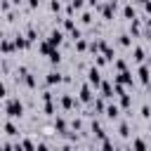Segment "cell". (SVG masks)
<instances>
[{"label": "cell", "instance_id": "1", "mask_svg": "<svg viewBox=\"0 0 151 151\" xmlns=\"http://www.w3.org/2000/svg\"><path fill=\"white\" fill-rule=\"evenodd\" d=\"M5 113H7L9 118H21V116H24V104H21L17 97H12V99L5 104Z\"/></svg>", "mask_w": 151, "mask_h": 151}, {"label": "cell", "instance_id": "2", "mask_svg": "<svg viewBox=\"0 0 151 151\" xmlns=\"http://www.w3.org/2000/svg\"><path fill=\"white\" fill-rule=\"evenodd\" d=\"M99 83H101V73H99V68L97 66H92V68H87V85L92 87H99Z\"/></svg>", "mask_w": 151, "mask_h": 151}, {"label": "cell", "instance_id": "3", "mask_svg": "<svg viewBox=\"0 0 151 151\" xmlns=\"http://www.w3.org/2000/svg\"><path fill=\"white\" fill-rule=\"evenodd\" d=\"M99 9H101V17H104V19H111V17L116 14V9H118V2H116V0H109V2H106L104 7H99Z\"/></svg>", "mask_w": 151, "mask_h": 151}, {"label": "cell", "instance_id": "4", "mask_svg": "<svg viewBox=\"0 0 151 151\" xmlns=\"http://www.w3.org/2000/svg\"><path fill=\"white\" fill-rule=\"evenodd\" d=\"M61 40H64V31H59V28H54L52 33H50V38H47V42H50V47H59L61 45Z\"/></svg>", "mask_w": 151, "mask_h": 151}, {"label": "cell", "instance_id": "5", "mask_svg": "<svg viewBox=\"0 0 151 151\" xmlns=\"http://www.w3.org/2000/svg\"><path fill=\"white\" fill-rule=\"evenodd\" d=\"M78 101H92V87L87 85V83H83V87H80V94H78Z\"/></svg>", "mask_w": 151, "mask_h": 151}, {"label": "cell", "instance_id": "6", "mask_svg": "<svg viewBox=\"0 0 151 151\" xmlns=\"http://www.w3.org/2000/svg\"><path fill=\"white\" fill-rule=\"evenodd\" d=\"M137 76H139V83H142V85H146V83H149V66H146V61H144V64H139Z\"/></svg>", "mask_w": 151, "mask_h": 151}, {"label": "cell", "instance_id": "7", "mask_svg": "<svg viewBox=\"0 0 151 151\" xmlns=\"http://www.w3.org/2000/svg\"><path fill=\"white\" fill-rule=\"evenodd\" d=\"M59 104H61V109H66V111H68V109H73V106L78 104V99H73L71 94H64V97L59 99Z\"/></svg>", "mask_w": 151, "mask_h": 151}, {"label": "cell", "instance_id": "8", "mask_svg": "<svg viewBox=\"0 0 151 151\" xmlns=\"http://www.w3.org/2000/svg\"><path fill=\"white\" fill-rule=\"evenodd\" d=\"M132 54H134L132 59H134L137 64H144V61H146V52H144V47H139V45H137V47L132 50Z\"/></svg>", "mask_w": 151, "mask_h": 151}, {"label": "cell", "instance_id": "9", "mask_svg": "<svg viewBox=\"0 0 151 151\" xmlns=\"http://www.w3.org/2000/svg\"><path fill=\"white\" fill-rule=\"evenodd\" d=\"M45 83H47V85H54V83L59 85V83H61V73H59V71H50L47 78H45Z\"/></svg>", "mask_w": 151, "mask_h": 151}, {"label": "cell", "instance_id": "10", "mask_svg": "<svg viewBox=\"0 0 151 151\" xmlns=\"http://www.w3.org/2000/svg\"><path fill=\"white\" fill-rule=\"evenodd\" d=\"M99 87H101V97H113V85L109 83V80H104V83H99Z\"/></svg>", "mask_w": 151, "mask_h": 151}, {"label": "cell", "instance_id": "11", "mask_svg": "<svg viewBox=\"0 0 151 151\" xmlns=\"http://www.w3.org/2000/svg\"><path fill=\"white\" fill-rule=\"evenodd\" d=\"M104 111H106V116H109V118H113V120H116V118H118V113H120V106H118V104H109V106H104Z\"/></svg>", "mask_w": 151, "mask_h": 151}, {"label": "cell", "instance_id": "12", "mask_svg": "<svg viewBox=\"0 0 151 151\" xmlns=\"http://www.w3.org/2000/svg\"><path fill=\"white\" fill-rule=\"evenodd\" d=\"M132 151H146V139L144 137H134L132 139Z\"/></svg>", "mask_w": 151, "mask_h": 151}, {"label": "cell", "instance_id": "13", "mask_svg": "<svg viewBox=\"0 0 151 151\" xmlns=\"http://www.w3.org/2000/svg\"><path fill=\"white\" fill-rule=\"evenodd\" d=\"M54 130L64 134V132H68V123H66L64 118H57V120H54Z\"/></svg>", "mask_w": 151, "mask_h": 151}, {"label": "cell", "instance_id": "14", "mask_svg": "<svg viewBox=\"0 0 151 151\" xmlns=\"http://www.w3.org/2000/svg\"><path fill=\"white\" fill-rule=\"evenodd\" d=\"M5 132H7L9 137H17V134H19V127H17L12 120H7V123H5Z\"/></svg>", "mask_w": 151, "mask_h": 151}, {"label": "cell", "instance_id": "15", "mask_svg": "<svg viewBox=\"0 0 151 151\" xmlns=\"http://www.w3.org/2000/svg\"><path fill=\"white\" fill-rule=\"evenodd\" d=\"M24 38H26V45H31V42H35V40H38V31H35V28H28Z\"/></svg>", "mask_w": 151, "mask_h": 151}, {"label": "cell", "instance_id": "16", "mask_svg": "<svg viewBox=\"0 0 151 151\" xmlns=\"http://www.w3.org/2000/svg\"><path fill=\"white\" fill-rule=\"evenodd\" d=\"M26 47V38L19 33V35H14V50H24Z\"/></svg>", "mask_w": 151, "mask_h": 151}, {"label": "cell", "instance_id": "17", "mask_svg": "<svg viewBox=\"0 0 151 151\" xmlns=\"http://www.w3.org/2000/svg\"><path fill=\"white\" fill-rule=\"evenodd\" d=\"M21 83H24L26 87H35V76H33V73H26V76L21 78Z\"/></svg>", "mask_w": 151, "mask_h": 151}, {"label": "cell", "instance_id": "18", "mask_svg": "<svg viewBox=\"0 0 151 151\" xmlns=\"http://www.w3.org/2000/svg\"><path fill=\"white\" fill-rule=\"evenodd\" d=\"M118 97H120V109H130V104H132L130 94H127V92H123V94H118Z\"/></svg>", "mask_w": 151, "mask_h": 151}, {"label": "cell", "instance_id": "19", "mask_svg": "<svg viewBox=\"0 0 151 151\" xmlns=\"http://www.w3.org/2000/svg\"><path fill=\"white\" fill-rule=\"evenodd\" d=\"M92 132H94L97 139H104V137H106V134H104V127H101L99 123H92Z\"/></svg>", "mask_w": 151, "mask_h": 151}, {"label": "cell", "instance_id": "20", "mask_svg": "<svg viewBox=\"0 0 151 151\" xmlns=\"http://www.w3.org/2000/svg\"><path fill=\"white\" fill-rule=\"evenodd\" d=\"M0 50H2V52H7V54H9V52H14V42H9V40H0Z\"/></svg>", "mask_w": 151, "mask_h": 151}, {"label": "cell", "instance_id": "21", "mask_svg": "<svg viewBox=\"0 0 151 151\" xmlns=\"http://www.w3.org/2000/svg\"><path fill=\"white\" fill-rule=\"evenodd\" d=\"M113 66H116V71H118V73L127 71V64H125V59H113Z\"/></svg>", "mask_w": 151, "mask_h": 151}, {"label": "cell", "instance_id": "22", "mask_svg": "<svg viewBox=\"0 0 151 151\" xmlns=\"http://www.w3.org/2000/svg\"><path fill=\"white\" fill-rule=\"evenodd\" d=\"M19 144H21V149H24V151H35V144H33V139H21Z\"/></svg>", "mask_w": 151, "mask_h": 151}, {"label": "cell", "instance_id": "23", "mask_svg": "<svg viewBox=\"0 0 151 151\" xmlns=\"http://www.w3.org/2000/svg\"><path fill=\"white\" fill-rule=\"evenodd\" d=\"M123 17H125V19H134V7H132V5H125V7H123Z\"/></svg>", "mask_w": 151, "mask_h": 151}, {"label": "cell", "instance_id": "24", "mask_svg": "<svg viewBox=\"0 0 151 151\" xmlns=\"http://www.w3.org/2000/svg\"><path fill=\"white\" fill-rule=\"evenodd\" d=\"M38 50H40L42 54H50V52H52L54 47H50V42H47V40H40V45H38Z\"/></svg>", "mask_w": 151, "mask_h": 151}, {"label": "cell", "instance_id": "25", "mask_svg": "<svg viewBox=\"0 0 151 151\" xmlns=\"http://www.w3.org/2000/svg\"><path fill=\"white\" fill-rule=\"evenodd\" d=\"M47 57H50V61H52V64H59V61H61V52H59V50H52Z\"/></svg>", "mask_w": 151, "mask_h": 151}, {"label": "cell", "instance_id": "26", "mask_svg": "<svg viewBox=\"0 0 151 151\" xmlns=\"http://www.w3.org/2000/svg\"><path fill=\"white\" fill-rule=\"evenodd\" d=\"M101 151H116V146L111 144V139H109V137H104V139H101Z\"/></svg>", "mask_w": 151, "mask_h": 151}, {"label": "cell", "instance_id": "27", "mask_svg": "<svg viewBox=\"0 0 151 151\" xmlns=\"http://www.w3.org/2000/svg\"><path fill=\"white\" fill-rule=\"evenodd\" d=\"M118 132H120V137H127V134H130V125L123 120V123L118 125Z\"/></svg>", "mask_w": 151, "mask_h": 151}, {"label": "cell", "instance_id": "28", "mask_svg": "<svg viewBox=\"0 0 151 151\" xmlns=\"http://www.w3.org/2000/svg\"><path fill=\"white\" fill-rule=\"evenodd\" d=\"M76 50H80V52H85V50H87V42H85V38H78V40H76Z\"/></svg>", "mask_w": 151, "mask_h": 151}, {"label": "cell", "instance_id": "29", "mask_svg": "<svg viewBox=\"0 0 151 151\" xmlns=\"http://www.w3.org/2000/svg\"><path fill=\"white\" fill-rule=\"evenodd\" d=\"M80 24H92V14H90V12H83V17H80Z\"/></svg>", "mask_w": 151, "mask_h": 151}, {"label": "cell", "instance_id": "30", "mask_svg": "<svg viewBox=\"0 0 151 151\" xmlns=\"http://www.w3.org/2000/svg\"><path fill=\"white\" fill-rule=\"evenodd\" d=\"M118 42H120L123 47H130V45H132V40H130V35H120V40H118Z\"/></svg>", "mask_w": 151, "mask_h": 151}, {"label": "cell", "instance_id": "31", "mask_svg": "<svg viewBox=\"0 0 151 151\" xmlns=\"http://www.w3.org/2000/svg\"><path fill=\"white\" fill-rule=\"evenodd\" d=\"M92 109H97V111L101 113V111H104V101H101V99H94V101H92Z\"/></svg>", "mask_w": 151, "mask_h": 151}, {"label": "cell", "instance_id": "32", "mask_svg": "<svg viewBox=\"0 0 151 151\" xmlns=\"http://www.w3.org/2000/svg\"><path fill=\"white\" fill-rule=\"evenodd\" d=\"M42 109H45V113H47V116H52V113H54V104H52V101H45V106H42Z\"/></svg>", "mask_w": 151, "mask_h": 151}, {"label": "cell", "instance_id": "33", "mask_svg": "<svg viewBox=\"0 0 151 151\" xmlns=\"http://www.w3.org/2000/svg\"><path fill=\"white\" fill-rule=\"evenodd\" d=\"M50 9H52V12H59V9H61V2H59V0H52V2H50Z\"/></svg>", "mask_w": 151, "mask_h": 151}, {"label": "cell", "instance_id": "34", "mask_svg": "<svg viewBox=\"0 0 151 151\" xmlns=\"http://www.w3.org/2000/svg\"><path fill=\"white\" fill-rule=\"evenodd\" d=\"M94 64H97V68H99V66H104V64H106V59H104L101 54H94Z\"/></svg>", "mask_w": 151, "mask_h": 151}, {"label": "cell", "instance_id": "35", "mask_svg": "<svg viewBox=\"0 0 151 151\" xmlns=\"http://www.w3.org/2000/svg\"><path fill=\"white\" fill-rule=\"evenodd\" d=\"M71 127H76V130H80V127H83V120H80V118H76V120L71 123Z\"/></svg>", "mask_w": 151, "mask_h": 151}, {"label": "cell", "instance_id": "36", "mask_svg": "<svg viewBox=\"0 0 151 151\" xmlns=\"http://www.w3.org/2000/svg\"><path fill=\"white\" fill-rule=\"evenodd\" d=\"M0 151H14V144H2Z\"/></svg>", "mask_w": 151, "mask_h": 151}, {"label": "cell", "instance_id": "37", "mask_svg": "<svg viewBox=\"0 0 151 151\" xmlns=\"http://www.w3.org/2000/svg\"><path fill=\"white\" fill-rule=\"evenodd\" d=\"M35 151H50L47 144H35Z\"/></svg>", "mask_w": 151, "mask_h": 151}, {"label": "cell", "instance_id": "38", "mask_svg": "<svg viewBox=\"0 0 151 151\" xmlns=\"http://www.w3.org/2000/svg\"><path fill=\"white\" fill-rule=\"evenodd\" d=\"M142 118H149V106H146V104L142 106Z\"/></svg>", "mask_w": 151, "mask_h": 151}, {"label": "cell", "instance_id": "39", "mask_svg": "<svg viewBox=\"0 0 151 151\" xmlns=\"http://www.w3.org/2000/svg\"><path fill=\"white\" fill-rule=\"evenodd\" d=\"M38 2H40V0H28V7H31V9H35V7H38Z\"/></svg>", "mask_w": 151, "mask_h": 151}, {"label": "cell", "instance_id": "40", "mask_svg": "<svg viewBox=\"0 0 151 151\" xmlns=\"http://www.w3.org/2000/svg\"><path fill=\"white\" fill-rule=\"evenodd\" d=\"M5 94H7V87H5V85H2V83H0V99H2V97H5Z\"/></svg>", "mask_w": 151, "mask_h": 151}, {"label": "cell", "instance_id": "41", "mask_svg": "<svg viewBox=\"0 0 151 151\" xmlns=\"http://www.w3.org/2000/svg\"><path fill=\"white\" fill-rule=\"evenodd\" d=\"M87 5H90V7H99V2H97V0H87Z\"/></svg>", "mask_w": 151, "mask_h": 151}, {"label": "cell", "instance_id": "42", "mask_svg": "<svg viewBox=\"0 0 151 151\" xmlns=\"http://www.w3.org/2000/svg\"><path fill=\"white\" fill-rule=\"evenodd\" d=\"M61 151H73V149H71V144H64V146H61Z\"/></svg>", "mask_w": 151, "mask_h": 151}, {"label": "cell", "instance_id": "43", "mask_svg": "<svg viewBox=\"0 0 151 151\" xmlns=\"http://www.w3.org/2000/svg\"><path fill=\"white\" fill-rule=\"evenodd\" d=\"M14 151H24V149H21V144H14Z\"/></svg>", "mask_w": 151, "mask_h": 151}, {"label": "cell", "instance_id": "44", "mask_svg": "<svg viewBox=\"0 0 151 151\" xmlns=\"http://www.w3.org/2000/svg\"><path fill=\"white\" fill-rule=\"evenodd\" d=\"M127 151H132V149H127Z\"/></svg>", "mask_w": 151, "mask_h": 151}]
</instances>
